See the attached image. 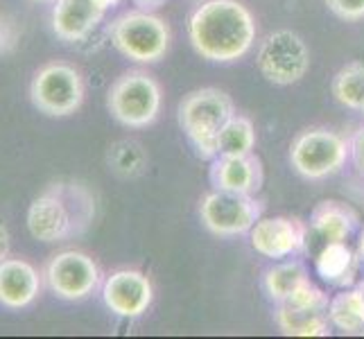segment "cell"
I'll return each instance as SVG.
<instances>
[{"mask_svg":"<svg viewBox=\"0 0 364 339\" xmlns=\"http://www.w3.org/2000/svg\"><path fill=\"white\" fill-rule=\"evenodd\" d=\"M84 80L82 72L64 64V61H50L34 72L30 84L32 104L50 118L73 116L84 102Z\"/></svg>","mask_w":364,"mask_h":339,"instance_id":"52a82bcc","label":"cell"},{"mask_svg":"<svg viewBox=\"0 0 364 339\" xmlns=\"http://www.w3.org/2000/svg\"><path fill=\"white\" fill-rule=\"evenodd\" d=\"M274 321L287 337H328L333 328L328 312L306 310L290 303H276Z\"/></svg>","mask_w":364,"mask_h":339,"instance_id":"ac0fdd59","label":"cell"},{"mask_svg":"<svg viewBox=\"0 0 364 339\" xmlns=\"http://www.w3.org/2000/svg\"><path fill=\"white\" fill-rule=\"evenodd\" d=\"M134 3L138 5V9H156V7H161L166 0H134Z\"/></svg>","mask_w":364,"mask_h":339,"instance_id":"f1b7e54d","label":"cell"},{"mask_svg":"<svg viewBox=\"0 0 364 339\" xmlns=\"http://www.w3.org/2000/svg\"><path fill=\"white\" fill-rule=\"evenodd\" d=\"M208 179L215 190L256 195L265 181V170L254 152L242 156H215L210 161Z\"/></svg>","mask_w":364,"mask_h":339,"instance_id":"4fadbf2b","label":"cell"},{"mask_svg":"<svg viewBox=\"0 0 364 339\" xmlns=\"http://www.w3.org/2000/svg\"><path fill=\"white\" fill-rule=\"evenodd\" d=\"M147 152L145 147L132 141V138H124V141H116L114 145H109L107 149V168L116 174L118 179L132 181L143 177L147 172Z\"/></svg>","mask_w":364,"mask_h":339,"instance_id":"44dd1931","label":"cell"},{"mask_svg":"<svg viewBox=\"0 0 364 339\" xmlns=\"http://www.w3.org/2000/svg\"><path fill=\"white\" fill-rule=\"evenodd\" d=\"M107 11L97 5V0H55L50 25L57 39L64 43H80L105 18Z\"/></svg>","mask_w":364,"mask_h":339,"instance_id":"5bb4252c","label":"cell"},{"mask_svg":"<svg viewBox=\"0 0 364 339\" xmlns=\"http://www.w3.org/2000/svg\"><path fill=\"white\" fill-rule=\"evenodd\" d=\"M265 215V202L256 195H240L215 190L204 195L199 202V220L204 229L218 237L245 235Z\"/></svg>","mask_w":364,"mask_h":339,"instance_id":"ba28073f","label":"cell"},{"mask_svg":"<svg viewBox=\"0 0 364 339\" xmlns=\"http://www.w3.org/2000/svg\"><path fill=\"white\" fill-rule=\"evenodd\" d=\"M360 215L344 202L323 199L310 215V229L321 235L326 242H348L350 235L360 229Z\"/></svg>","mask_w":364,"mask_h":339,"instance_id":"2e32d148","label":"cell"},{"mask_svg":"<svg viewBox=\"0 0 364 339\" xmlns=\"http://www.w3.org/2000/svg\"><path fill=\"white\" fill-rule=\"evenodd\" d=\"M360 111H362V116H364V102H362V107H360Z\"/></svg>","mask_w":364,"mask_h":339,"instance_id":"d6a6232c","label":"cell"},{"mask_svg":"<svg viewBox=\"0 0 364 339\" xmlns=\"http://www.w3.org/2000/svg\"><path fill=\"white\" fill-rule=\"evenodd\" d=\"M310 279L304 262L301 260H283L279 265L269 267L262 274V292L267 294L269 301L274 303H283L292 296V292L301 283H306Z\"/></svg>","mask_w":364,"mask_h":339,"instance_id":"ffe728a7","label":"cell"},{"mask_svg":"<svg viewBox=\"0 0 364 339\" xmlns=\"http://www.w3.org/2000/svg\"><path fill=\"white\" fill-rule=\"evenodd\" d=\"M317 276L328 285L350 287L358 276V256L348 242H326L315 258Z\"/></svg>","mask_w":364,"mask_h":339,"instance_id":"e0dca14e","label":"cell"},{"mask_svg":"<svg viewBox=\"0 0 364 339\" xmlns=\"http://www.w3.org/2000/svg\"><path fill=\"white\" fill-rule=\"evenodd\" d=\"M109 39L122 57L136 64H156L168 55L172 32L161 16L147 9L127 11L109 25Z\"/></svg>","mask_w":364,"mask_h":339,"instance_id":"277c9868","label":"cell"},{"mask_svg":"<svg viewBox=\"0 0 364 339\" xmlns=\"http://www.w3.org/2000/svg\"><path fill=\"white\" fill-rule=\"evenodd\" d=\"M34 3H55V0H34Z\"/></svg>","mask_w":364,"mask_h":339,"instance_id":"1f68e13d","label":"cell"},{"mask_svg":"<svg viewBox=\"0 0 364 339\" xmlns=\"http://www.w3.org/2000/svg\"><path fill=\"white\" fill-rule=\"evenodd\" d=\"M95 193L82 181H57L28 208V231L46 244L68 242L84 235L95 222Z\"/></svg>","mask_w":364,"mask_h":339,"instance_id":"7a4b0ae2","label":"cell"},{"mask_svg":"<svg viewBox=\"0 0 364 339\" xmlns=\"http://www.w3.org/2000/svg\"><path fill=\"white\" fill-rule=\"evenodd\" d=\"M358 254H360V260L364 262V226L360 231V240H358Z\"/></svg>","mask_w":364,"mask_h":339,"instance_id":"f546056e","label":"cell"},{"mask_svg":"<svg viewBox=\"0 0 364 339\" xmlns=\"http://www.w3.org/2000/svg\"><path fill=\"white\" fill-rule=\"evenodd\" d=\"M328 319L335 330L344 335L364 333V283L342 287L328 303Z\"/></svg>","mask_w":364,"mask_h":339,"instance_id":"d6986e66","label":"cell"},{"mask_svg":"<svg viewBox=\"0 0 364 339\" xmlns=\"http://www.w3.org/2000/svg\"><path fill=\"white\" fill-rule=\"evenodd\" d=\"M11 237H9V229L7 224L0 220V262H3L9 256V247H11Z\"/></svg>","mask_w":364,"mask_h":339,"instance_id":"83f0119b","label":"cell"},{"mask_svg":"<svg viewBox=\"0 0 364 339\" xmlns=\"http://www.w3.org/2000/svg\"><path fill=\"white\" fill-rule=\"evenodd\" d=\"M256 124L247 116H233L224 122L218 136V156H242L251 154L256 147Z\"/></svg>","mask_w":364,"mask_h":339,"instance_id":"7402d4cb","label":"cell"},{"mask_svg":"<svg viewBox=\"0 0 364 339\" xmlns=\"http://www.w3.org/2000/svg\"><path fill=\"white\" fill-rule=\"evenodd\" d=\"M328 9L342 21H362L364 18V0H323Z\"/></svg>","mask_w":364,"mask_h":339,"instance_id":"484cf974","label":"cell"},{"mask_svg":"<svg viewBox=\"0 0 364 339\" xmlns=\"http://www.w3.org/2000/svg\"><path fill=\"white\" fill-rule=\"evenodd\" d=\"M258 72L274 86L299 84L310 68V50L292 30H276L265 36L256 53Z\"/></svg>","mask_w":364,"mask_h":339,"instance_id":"9c48e42d","label":"cell"},{"mask_svg":"<svg viewBox=\"0 0 364 339\" xmlns=\"http://www.w3.org/2000/svg\"><path fill=\"white\" fill-rule=\"evenodd\" d=\"M18 41H21L18 23L7 14H0V55L14 53Z\"/></svg>","mask_w":364,"mask_h":339,"instance_id":"d4e9b609","label":"cell"},{"mask_svg":"<svg viewBox=\"0 0 364 339\" xmlns=\"http://www.w3.org/2000/svg\"><path fill=\"white\" fill-rule=\"evenodd\" d=\"M249 242L256 254L269 260L301 256L308 249V224L299 217L276 215L260 217L249 231Z\"/></svg>","mask_w":364,"mask_h":339,"instance_id":"8fae6325","label":"cell"},{"mask_svg":"<svg viewBox=\"0 0 364 339\" xmlns=\"http://www.w3.org/2000/svg\"><path fill=\"white\" fill-rule=\"evenodd\" d=\"M350 147V163H353L355 172L364 179V127H360L348 141Z\"/></svg>","mask_w":364,"mask_h":339,"instance_id":"4316f807","label":"cell"},{"mask_svg":"<svg viewBox=\"0 0 364 339\" xmlns=\"http://www.w3.org/2000/svg\"><path fill=\"white\" fill-rule=\"evenodd\" d=\"M256 18L240 0H204L188 18L195 53L213 64H233L256 43Z\"/></svg>","mask_w":364,"mask_h":339,"instance_id":"6da1fadb","label":"cell"},{"mask_svg":"<svg viewBox=\"0 0 364 339\" xmlns=\"http://www.w3.org/2000/svg\"><path fill=\"white\" fill-rule=\"evenodd\" d=\"M41 294V274L23 258H5L0 262V306L7 310L30 308Z\"/></svg>","mask_w":364,"mask_h":339,"instance_id":"9a60e30c","label":"cell"},{"mask_svg":"<svg viewBox=\"0 0 364 339\" xmlns=\"http://www.w3.org/2000/svg\"><path fill=\"white\" fill-rule=\"evenodd\" d=\"M333 97L346 109L360 111L364 102V61H350L333 77Z\"/></svg>","mask_w":364,"mask_h":339,"instance_id":"603a6c76","label":"cell"},{"mask_svg":"<svg viewBox=\"0 0 364 339\" xmlns=\"http://www.w3.org/2000/svg\"><path fill=\"white\" fill-rule=\"evenodd\" d=\"M283 303H290L296 308H306V310H321V312H328V303L331 298L326 294L321 287H317L310 279L306 283H301L296 290L292 292V296L283 301Z\"/></svg>","mask_w":364,"mask_h":339,"instance_id":"cb8c5ba5","label":"cell"},{"mask_svg":"<svg viewBox=\"0 0 364 339\" xmlns=\"http://www.w3.org/2000/svg\"><path fill=\"white\" fill-rule=\"evenodd\" d=\"M233 113L235 107L231 95L215 86H206V89H197L183 95L177 111L179 127L199 158L213 161L218 156L220 129Z\"/></svg>","mask_w":364,"mask_h":339,"instance_id":"3957f363","label":"cell"},{"mask_svg":"<svg viewBox=\"0 0 364 339\" xmlns=\"http://www.w3.org/2000/svg\"><path fill=\"white\" fill-rule=\"evenodd\" d=\"M118 3H120V0H97V5L102 7L105 11H107V9H111V7H116Z\"/></svg>","mask_w":364,"mask_h":339,"instance_id":"4dcf8cb0","label":"cell"},{"mask_svg":"<svg viewBox=\"0 0 364 339\" xmlns=\"http://www.w3.org/2000/svg\"><path fill=\"white\" fill-rule=\"evenodd\" d=\"M161 84L145 70H127L111 84L107 93V109L122 127H149L161 113Z\"/></svg>","mask_w":364,"mask_h":339,"instance_id":"5b68a950","label":"cell"},{"mask_svg":"<svg viewBox=\"0 0 364 339\" xmlns=\"http://www.w3.org/2000/svg\"><path fill=\"white\" fill-rule=\"evenodd\" d=\"M46 285L61 301H84L102 285V271L97 262L84 251H61L46 265Z\"/></svg>","mask_w":364,"mask_h":339,"instance_id":"30bf717a","label":"cell"},{"mask_svg":"<svg viewBox=\"0 0 364 339\" xmlns=\"http://www.w3.org/2000/svg\"><path fill=\"white\" fill-rule=\"evenodd\" d=\"M102 301L111 315L120 319H138L154 301L152 281L138 269H118L102 283Z\"/></svg>","mask_w":364,"mask_h":339,"instance_id":"7c38bea8","label":"cell"},{"mask_svg":"<svg viewBox=\"0 0 364 339\" xmlns=\"http://www.w3.org/2000/svg\"><path fill=\"white\" fill-rule=\"evenodd\" d=\"M350 158L348 141L326 127H312L301 131L290 145V166L308 181H321L342 172Z\"/></svg>","mask_w":364,"mask_h":339,"instance_id":"8992f818","label":"cell"}]
</instances>
